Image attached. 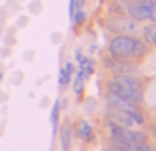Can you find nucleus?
Returning a JSON list of instances; mask_svg holds the SVG:
<instances>
[{
    "instance_id": "7",
    "label": "nucleus",
    "mask_w": 156,
    "mask_h": 151,
    "mask_svg": "<svg viewBox=\"0 0 156 151\" xmlns=\"http://www.w3.org/2000/svg\"><path fill=\"white\" fill-rule=\"evenodd\" d=\"M111 81H117V84L125 85V88H130V89H138V92H144L146 85H148V77H140V74L136 76H130V74H111L109 77Z\"/></svg>"
},
{
    "instance_id": "4",
    "label": "nucleus",
    "mask_w": 156,
    "mask_h": 151,
    "mask_svg": "<svg viewBox=\"0 0 156 151\" xmlns=\"http://www.w3.org/2000/svg\"><path fill=\"white\" fill-rule=\"evenodd\" d=\"M125 4V14L134 22H146L152 14L154 0H136V2H122Z\"/></svg>"
},
{
    "instance_id": "24",
    "label": "nucleus",
    "mask_w": 156,
    "mask_h": 151,
    "mask_svg": "<svg viewBox=\"0 0 156 151\" xmlns=\"http://www.w3.org/2000/svg\"><path fill=\"white\" fill-rule=\"evenodd\" d=\"M2 80H4V72L0 70V84H2Z\"/></svg>"
},
{
    "instance_id": "22",
    "label": "nucleus",
    "mask_w": 156,
    "mask_h": 151,
    "mask_svg": "<svg viewBox=\"0 0 156 151\" xmlns=\"http://www.w3.org/2000/svg\"><path fill=\"white\" fill-rule=\"evenodd\" d=\"M81 58H83V52H81V50H77V52H75V60H77V62H79Z\"/></svg>"
},
{
    "instance_id": "18",
    "label": "nucleus",
    "mask_w": 156,
    "mask_h": 151,
    "mask_svg": "<svg viewBox=\"0 0 156 151\" xmlns=\"http://www.w3.org/2000/svg\"><path fill=\"white\" fill-rule=\"evenodd\" d=\"M150 22H154V24H156V0H154V4H152V14H150Z\"/></svg>"
},
{
    "instance_id": "8",
    "label": "nucleus",
    "mask_w": 156,
    "mask_h": 151,
    "mask_svg": "<svg viewBox=\"0 0 156 151\" xmlns=\"http://www.w3.org/2000/svg\"><path fill=\"white\" fill-rule=\"evenodd\" d=\"M107 89L113 92V93H117V96H121V97H125V100H129V101H133V104H138V105H142V101H144V92L125 88V85L117 84V81L107 80Z\"/></svg>"
},
{
    "instance_id": "14",
    "label": "nucleus",
    "mask_w": 156,
    "mask_h": 151,
    "mask_svg": "<svg viewBox=\"0 0 156 151\" xmlns=\"http://www.w3.org/2000/svg\"><path fill=\"white\" fill-rule=\"evenodd\" d=\"M73 93H75V96H81V93H83V88H85V77H83V74H81L79 70H77L75 68V74H73Z\"/></svg>"
},
{
    "instance_id": "10",
    "label": "nucleus",
    "mask_w": 156,
    "mask_h": 151,
    "mask_svg": "<svg viewBox=\"0 0 156 151\" xmlns=\"http://www.w3.org/2000/svg\"><path fill=\"white\" fill-rule=\"evenodd\" d=\"M71 141H73V123H71V121H63L61 127H59L61 151H69V149H71Z\"/></svg>"
},
{
    "instance_id": "25",
    "label": "nucleus",
    "mask_w": 156,
    "mask_h": 151,
    "mask_svg": "<svg viewBox=\"0 0 156 151\" xmlns=\"http://www.w3.org/2000/svg\"><path fill=\"white\" fill-rule=\"evenodd\" d=\"M121 2H136V0H121Z\"/></svg>"
},
{
    "instance_id": "2",
    "label": "nucleus",
    "mask_w": 156,
    "mask_h": 151,
    "mask_svg": "<svg viewBox=\"0 0 156 151\" xmlns=\"http://www.w3.org/2000/svg\"><path fill=\"white\" fill-rule=\"evenodd\" d=\"M105 117L115 121V123H119V125H122L125 129H134L136 125L146 123L142 113H126V111H117V109H111V108L105 109Z\"/></svg>"
},
{
    "instance_id": "15",
    "label": "nucleus",
    "mask_w": 156,
    "mask_h": 151,
    "mask_svg": "<svg viewBox=\"0 0 156 151\" xmlns=\"http://www.w3.org/2000/svg\"><path fill=\"white\" fill-rule=\"evenodd\" d=\"M59 111H61V108H59V100H57L55 104L51 105V113H50V123H51V131L53 133H57V125H59Z\"/></svg>"
},
{
    "instance_id": "11",
    "label": "nucleus",
    "mask_w": 156,
    "mask_h": 151,
    "mask_svg": "<svg viewBox=\"0 0 156 151\" xmlns=\"http://www.w3.org/2000/svg\"><path fill=\"white\" fill-rule=\"evenodd\" d=\"M73 74H75V66H73V62H67L63 68H59V76H57V88H59V92L65 89L69 84H71Z\"/></svg>"
},
{
    "instance_id": "3",
    "label": "nucleus",
    "mask_w": 156,
    "mask_h": 151,
    "mask_svg": "<svg viewBox=\"0 0 156 151\" xmlns=\"http://www.w3.org/2000/svg\"><path fill=\"white\" fill-rule=\"evenodd\" d=\"M103 66L111 74H130V76L140 74L138 62H133V60H121V58H113V56H105Z\"/></svg>"
},
{
    "instance_id": "16",
    "label": "nucleus",
    "mask_w": 156,
    "mask_h": 151,
    "mask_svg": "<svg viewBox=\"0 0 156 151\" xmlns=\"http://www.w3.org/2000/svg\"><path fill=\"white\" fill-rule=\"evenodd\" d=\"M85 20H87V14H85L83 10H75L73 12V16H71V22H73V26H83L85 24Z\"/></svg>"
},
{
    "instance_id": "9",
    "label": "nucleus",
    "mask_w": 156,
    "mask_h": 151,
    "mask_svg": "<svg viewBox=\"0 0 156 151\" xmlns=\"http://www.w3.org/2000/svg\"><path fill=\"white\" fill-rule=\"evenodd\" d=\"M73 137H77L79 141L91 143V141L95 139V131H93L91 123H89L87 119H79L75 125H73Z\"/></svg>"
},
{
    "instance_id": "26",
    "label": "nucleus",
    "mask_w": 156,
    "mask_h": 151,
    "mask_svg": "<svg viewBox=\"0 0 156 151\" xmlns=\"http://www.w3.org/2000/svg\"><path fill=\"white\" fill-rule=\"evenodd\" d=\"M150 151H156V145H150Z\"/></svg>"
},
{
    "instance_id": "13",
    "label": "nucleus",
    "mask_w": 156,
    "mask_h": 151,
    "mask_svg": "<svg viewBox=\"0 0 156 151\" xmlns=\"http://www.w3.org/2000/svg\"><path fill=\"white\" fill-rule=\"evenodd\" d=\"M77 64H79V66H77V70L83 74L85 80H89V77L95 74V64H93V58H91V56H83V58H81Z\"/></svg>"
},
{
    "instance_id": "21",
    "label": "nucleus",
    "mask_w": 156,
    "mask_h": 151,
    "mask_svg": "<svg viewBox=\"0 0 156 151\" xmlns=\"http://www.w3.org/2000/svg\"><path fill=\"white\" fill-rule=\"evenodd\" d=\"M150 135H152V137H156V123H152V125H150Z\"/></svg>"
},
{
    "instance_id": "27",
    "label": "nucleus",
    "mask_w": 156,
    "mask_h": 151,
    "mask_svg": "<svg viewBox=\"0 0 156 151\" xmlns=\"http://www.w3.org/2000/svg\"><path fill=\"white\" fill-rule=\"evenodd\" d=\"M50 151H53V149H50Z\"/></svg>"
},
{
    "instance_id": "20",
    "label": "nucleus",
    "mask_w": 156,
    "mask_h": 151,
    "mask_svg": "<svg viewBox=\"0 0 156 151\" xmlns=\"http://www.w3.org/2000/svg\"><path fill=\"white\" fill-rule=\"evenodd\" d=\"M51 38H53V44H59V42H61V38H63V36H61V34H53Z\"/></svg>"
},
{
    "instance_id": "23",
    "label": "nucleus",
    "mask_w": 156,
    "mask_h": 151,
    "mask_svg": "<svg viewBox=\"0 0 156 151\" xmlns=\"http://www.w3.org/2000/svg\"><path fill=\"white\" fill-rule=\"evenodd\" d=\"M18 26H20V28L26 26V18H20V20H18Z\"/></svg>"
},
{
    "instance_id": "17",
    "label": "nucleus",
    "mask_w": 156,
    "mask_h": 151,
    "mask_svg": "<svg viewBox=\"0 0 156 151\" xmlns=\"http://www.w3.org/2000/svg\"><path fill=\"white\" fill-rule=\"evenodd\" d=\"M85 4V0H73V10H81Z\"/></svg>"
},
{
    "instance_id": "19",
    "label": "nucleus",
    "mask_w": 156,
    "mask_h": 151,
    "mask_svg": "<svg viewBox=\"0 0 156 151\" xmlns=\"http://www.w3.org/2000/svg\"><path fill=\"white\" fill-rule=\"evenodd\" d=\"M105 151H125V149H121V147H115V145H107V147H105Z\"/></svg>"
},
{
    "instance_id": "5",
    "label": "nucleus",
    "mask_w": 156,
    "mask_h": 151,
    "mask_svg": "<svg viewBox=\"0 0 156 151\" xmlns=\"http://www.w3.org/2000/svg\"><path fill=\"white\" fill-rule=\"evenodd\" d=\"M103 100H105V105L111 109H117V111H126V113H142L140 105L138 104H133V101L125 100V97L117 96V93L109 92V89H105L103 92Z\"/></svg>"
},
{
    "instance_id": "1",
    "label": "nucleus",
    "mask_w": 156,
    "mask_h": 151,
    "mask_svg": "<svg viewBox=\"0 0 156 151\" xmlns=\"http://www.w3.org/2000/svg\"><path fill=\"white\" fill-rule=\"evenodd\" d=\"M107 50H109V56H113V58L133 60V62H138L150 54L148 44H144L138 36L126 34H115L107 44Z\"/></svg>"
},
{
    "instance_id": "12",
    "label": "nucleus",
    "mask_w": 156,
    "mask_h": 151,
    "mask_svg": "<svg viewBox=\"0 0 156 151\" xmlns=\"http://www.w3.org/2000/svg\"><path fill=\"white\" fill-rule=\"evenodd\" d=\"M140 40L144 44H148L150 48L156 46V24L154 22H150V24H144V26L140 28Z\"/></svg>"
},
{
    "instance_id": "6",
    "label": "nucleus",
    "mask_w": 156,
    "mask_h": 151,
    "mask_svg": "<svg viewBox=\"0 0 156 151\" xmlns=\"http://www.w3.org/2000/svg\"><path fill=\"white\" fill-rule=\"evenodd\" d=\"M105 28L109 32H113V34H126V36H136L138 34V22H134V20H130L129 16H115V18H111L109 22L105 24Z\"/></svg>"
}]
</instances>
